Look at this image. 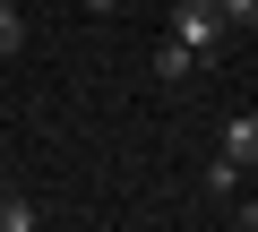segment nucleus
I'll return each instance as SVG.
<instances>
[{
    "mask_svg": "<svg viewBox=\"0 0 258 232\" xmlns=\"http://www.w3.org/2000/svg\"><path fill=\"white\" fill-rule=\"evenodd\" d=\"M43 223V206H26V198H0V232H35Z\"/></svg>",
    "mask_w": 258,
    "mask_h": 232,
    "instance_id": "obj_4",
    "label": "nucleus"
},
{
    "mask_svg": "<svg viewBox=\"0 0 258 232\" xmlns=\"http://www.w3.org/2000/svg\"><path fill=\"white\" fill-rule=\"evenodd\" d=\"M241 172H249V164H232V155H215V164H207V189H215V198H241Z\"/></svg>",
    "mask_w": 258,
    "mask_h": 232,
    "instance_id": "obj_3",
    "label": "nucleus"
},
{
    "mask_svg": "<svg viewBox=\"0 0 258 232\" xmlns=\"http://www.w3.org/2000/svg\"><path fill=\"white\" fill-rule=\"evenodd\" d=\"M224 9V26H258V0H215Z\"/></svg>",
    "mask_w": 258,
    "mask_h": 232,
    "instance_id": "obj_7",
    "label": "nucleus"
},
{
    "mask_svg": "<svg viewBox=\"0 0 258 232\" xmlns=\"http://www.w3.org/2000/svg\"><path fill=\"white\" fill-rule=\"evenodd\" d=\"M232 223H241V232H258V198H241V206H232Z\"/></svg>",
    "mask_w": 258,
    "mask_h": 232,
    "instance_id": "obj_8",
    "label": "nucleus"
},
{
    "mask_svg": "<svg viewBox=\"0 0 258 232\" xmlns=\"http://www.w3.org/2000/svg\"><path fill=\"white\" fill-rule=\"evenodd\" d=\"M189 69H198L189 43H164V52H155V78H189Z\"/></svg>",
    "mask_w": 258,
    "mask_h": 232,
    "instance_id": "obj_5",
    "label": "nucleus"
},
{
    "mask_svg": "<svg viewBox=\"0 0 258 232\" xmlns=\"http://www.w3.org/2000/svg\"><path fill=\"white\" fill-rule=\"evenodd\" d=\"M172 43H189L198 60L224 52V9H215V0H172Z\"/></svg>",
    "mask_w": 258,
    "mask_h": 232,
    "instance_id": "obj_1",
    "label": "nucleus"
},
{
    "mask_svg": "<svg viewBox=\"0 0 258 232\" xmlns=\"http://www.w3.org/2000/svg\"><path fill=\"white\" fill-rule=\"evenodd\" d=\"M86 9H95V18H112V9H120V0H86Z\"/></svg>",
    "mask_w": 258,
    "mask_h": 232,
    "instance_id": "obj_9",
    "label": "nucleus"
},
{
    "mask_svg": "<svg viewBox=\"0 0 258 232\" xmlns=\"http://www.w3.org/2000/svg\"><path fill=\"white\" fill-rule=\"evenodd\" d=\"M26 43V9H18V0H0V52H18Z\"/></svg>",
    "mask_w": 258,
    "mask_h": 232,
    "instance_id": "obj_6",
    "label": "nucleus"
},
{
    "mask_svg": "<svg viewBox=\"0 0 258 232\" xmlns=\"http://www.w3.org/2000/svg\"><path fill=\"white\" fill-rule=\"evenodd\" d=\"M215 155H232V164H258V112H232L224 121V146Z\"/></svg>",
    "mask_w": 258,
    "mask_h": 232,
    "instance_id": "obj_2",
    "label": "nucleus"
}]
</instances>
